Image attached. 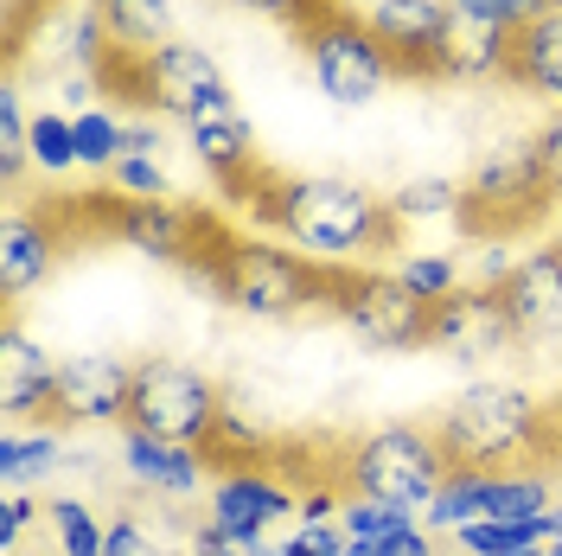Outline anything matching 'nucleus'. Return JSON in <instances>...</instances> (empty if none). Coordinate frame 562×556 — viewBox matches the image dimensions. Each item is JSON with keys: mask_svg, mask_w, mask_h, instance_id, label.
Listing matches in <instances>:
<instances>
[{"mask_svg": "<svg viewBox=\"0 0 562 556\" xmlns=\"http://www.w3.org/2000/svg\"><path fill=\"white\" fill-rule=\"evenodd\" d=\"M122 467H128V480H135L140 492H160V499H192L211 474L205 448L154 442V435H135V429H128V442H122Z\"/></svg>", "mask_w": 562, "mask_h": 556, "instance_id": "obj_19", "label": "nucleus"}, {"mask_svg": "<svg viewBox=\"0 0 562 556\" xmlns=\"http://www.w3.org/2000/svg\"><path fill=\"white\" fill-rule=\"evenodd\" d=\"M58 460H65V454H58V429H45V422H38V429L7 422V435H0V487H7V492L45 480Z\"/></svg>", "mask_w": 562, "mask_h": 556, "instance_id": "obj_24", "label": "nucleus"}, {"mask_svg": "<svg viewBox=\"0 0 562 556\" xmlns=\"http://www.w3.org/2000/svg\"><path fill=\"white\" fill-rule=\"evenodd\" d=\"M518 90L530 97H550L562 109V0L550 13H537L525 33H512V70H505Z\"/></svg>", "mask_w": 562, "mask_h": 556, "instance_id": "obj_21", "label": "nucleus"}, {"mask_svg": "<svg viewBox=\"0 0 562 556\" xmlns=\"http://www.w3.org/2000/svg\"><path fill=\"white\" fill-rule=\"evenodd\" d=\"M58 365H65V358H52V352L7 313V326H0V416L7 422H26V416L45 422L52 416Z\"/></svg>", "mask_w": 562, "mask_h": 556, "instance_id": "obj_16", "label": "nucleus"}, {"mask_svg": "<svg viewBox=\"0 0 562 556\" xmlns=\"http://www.w3.org/2000/svg\"><path fill=\"white\" fill-rule=\"evenodd\" d=\"M224 390L211 371L186 365V358H140L135 390H128V429L154 435V442H179V448H205L217 416H224Z\"/></svg>", "mask_w": 562, "mask_h": 556, "instance_id": "obj_5", "label": "nucleus"}, {"mask_svg": "<svg viewBox=\"0 0 562 556\" xmlns=\"http://www.w3.org/2000/svg\"><path fill=\"white\" fill-rule=\"evenodd\" d=\"M224 556H249V551H224Z\"/></svg>", "mask_w": 562, "mask_h": 556, "instance_id": "obj_45", "label": "nucleus"}, {"mask_svg": "<svg viewBox=\"0 0 562 556\" xmlns=\"http://www.w3.org/2000/svg\"><path fill=\"white\" fill-rule=\"evenodd\" d=\"M256 211H262V224H276L301 256L333 263V269L364 263V256L390 249V237H396V218H390L384 199H371L364 186H351V179H326V174H314V179L269 174Z\"/></svg>", "mask_w": 562, "mask_h": 556, "instance_id": "obj_1", "label": "nucleus"}, {"mask_svg": "<svg viewBox=\"0 0 562 556\" xmlns=\"http://www.w3.org/2000/svg\"><path fill=\"white\" fill-rule=\"evenodd\" d=\"M192 154H199V167L217 179V192H231V199H262L269 174H262V160H256V135H249L244 109L192 122Z\"/></svg>", "mask_w": 562, "mask_h": 556, "instance_id": "obj_18", "label": "nucleus"}, {"mask_svg": "<svg viewBox=\"0 0 562 556\" xmlns=\"http://www.w3.org/2000/svg\"><path fill=\"white\" fill-rule=\"evenodd\" d=\"M301 52H307L319 97L339 109H364L396 77V58L371 38V26L358 13H339V7H319L301 20Z\"/></svg>", "mask_w": 562, "mask_h": 556, "instance_id": "obj_7", "label": "nucleus"}, {"mask_svg": "<svg viewBox=\"0 0 562 556\" xmlns=\"http://www.w3.org/2000/svg\"><path fill=\"white\" fill-rule=\"evenodd\" d=\"M358 20H364L371 38L396 58V70L435 77V45H441L448 20H454V0H371Z\"/></svg>", "mask_w": 562, "mask_h": 556, "instance_id": "obj_14", "label": "nucleus"}, {"mask_svg": "<svg viewBox=\"0 0 562 556\" xmlns=\"http://www.w3.org/2000/svg\"><path fill=\"white\" fill-rule=\"evenodd\" d=\"M58 256H65L58 211H45V205L7 211V231H0V294H7V308H13L20 294H33L38 281L58 269Z\"/></svg>", "mask_w": 562, "mask_h": 556, "instance_id": "obj_17", "label": "nucleus"}, {"mask_svg": "<svg viewBox=\"0 0 562 556\" xmlns=\"http://www.w3.org/2000/svg\"><path fill=\"white\" fill-rule=\"evenodd\" d=\"M557 205L550 179H543V160H537V141H505L480 154V167L467 179V205H460V224L473 237H512L537 224L543 211Z\"/></svg>", "mask_w": 562, "mask_h": 556, "instance_id": "obj_8", "label": "nucleus"}, {"mask_svg": "<svg viewBox=\"0 0 562 556\" xmlns=\"http://www.w3.org/2000/svg\"><path fill=\"white\" fill-rule=\"evenodd\" d=\"M70 129H77V167H90V174H109L128 154V122L115 109H83V115H70Z\"/></svg>", "mask_w": 562, "mask_h": 556, "instance_id": "obj_28", "label": "nucleus"}, {"mask_svg": "<svg viewBox=\"0 0 562 556\" xmlns=\"http://www.w3.org/2000/svg\"><path fill=\"white\" fill-rule=\"evenodd\" d=\"M537 160H543V179H550V192H557V205H562V109L537 135Z\"/></svg>", "mask_w": 562, "mask_h": 556, "instance_id": "obj_37", "label": "nucleus"}, {"mask_svg": "<svg viewBox=\"0 0 562 556\" xmlns=\"http://www.w3.org/2000/svg\"><path fill=\"white\" fill-rule=\"evenodd\" d=\"M428 346L454 352V358H492V352L518 346L512 333V313H505V294L480 281V288H454L448 301H435V320H428Z\"/></svg>", "mask_w": 562, "mask_h": 556, "instance_id": "obj_13", "label": "nucleus"}, {"mask_svg": "<svg viewBox=\"0 0 562 556\" xmlns=\"http://www.w3.org/2000/svg\"><path fill=\"white\" fill-rule=\"evenodd\" d=\"M384 556H435V531L422 519H409L396 537H384Z\"/></svg>", "mask_w": 562, "mask_h": 556, "instance_id": "obj_38", "label": "nucleus"}, {"mask_svg": "<svg viewBox=\"0 0 562 556\" xmlns=\"http://www.w3.org/2000/svg\"><path fill=\"white\" fill-rule=\"evenodd\" d=\"M109 237H122L128 249L140 256H160V263H186L192 276L205 269V256L224 244V231H217V218L205 211H186L173 199H115L103 218Z\"/></svg>", "mask_w": 562, "mask_h": 556, "instance_id": "obj_10", "label": "nucleus"}, {"mask_svg": "<svg viewBox=\"0 0 562 556\" xmlns=\"http://www.w3.org/2000/svg\"><path fill=\"white\" fill-rule=\"evenodd\" d=\"M441 480H448V448H441L435 422H384L346 448V492L403 505L416 519L441 492Z\"/></svg>", "mask_w": 562, "mask_h": 556, "instance_id": "obj_4", "label": "nucleus"}, {"mask_svg": "<svg viewBox=\"0 0 562 556\" xmlns=\"http://www.w3.org/2000/svg\"><path fill=\"white\" fill-rule=\"evenodd\" d=\"M128 390H135V365L109 358V352H77L58 365V397H52V422L58 429H83V422H122L128 416Z\"/></svg>", "mask_w": 562, "mask_h": 556, "instance_id": "obj_12", "label": "nucleus"}, {"mask_svg": "<svg viewBox=\"0 0 562 556\" xmlns=\"http://www.w3.org/2000/svg\"><path fill=\"white\" fill-rule=\"evenodd\" d=\"M135 103L192 129V122H205V115H231L237 97H231V84H224V70H217V58H211L205 45L167 38L160 52L140 58V97Z\"/></svg>", "mask_w": 562, "mask_h": 556, "instance_id": "obj_9", "label": "nucleus"}, {"mask_svg": "<svg viewBox=\"0 0 562 556\" xmlns=\"http://www.w3.org/2000/svg\"><path fill=\"white\" fill-rule=\"evenodd\" d=\"M109 556H154V537H147V524L135 512L109 519Z\"/></svg>", "mask_w": 562, "mask_h": 556, "instance_id": "obj_36", "label": "nucleus"}, {"mask_svg": "<svg viewBox=\"0 0 562 556\" xmlns=\"http://www.w3.org/2000/svg\"><path fill=\"white\" fill-rule=\"evenodd\" d=\"M109 186H115V199H173V179L160 174L154 154H122L109 167Z\"/></svg>", "mask_w": 562, "mask_h": 556, "instance_id": "obj_31", "label": "nucleus"}, {"mask_svg": "<svg viewBox=\"0 0 562 556\" xmlns=\"http://www.w3.org/2000/svg\"><path fill=\"white\" fill-rule=\"evenodd\" d=\"M518 556H550V544H543V551H518Z\"/></svg>", "mask_w": 562, "mask_h": 556, "instance_id": "obj_43", "label": "nucleus"}, {"mask_svg": "<svg viewBox=\"0 0 562 556\" xmlns=\"http://www.w3.org/2000/svg\"><path fill=\"white\" fill-rule=\"evenodd\" d=\"M384 205L396 224H435V218H460L467 186H454V179H403Z\"/></svg>", "mask_w": 562, "mask_h": 556, "instance_id": "obj_26", "label": "nucleus"}, {"mask_svg": "<svg viewBox=\"0 0 562 556\" xmlns=\"http://www.w3.org/2000/svg\"><path fill=\"white\" fill-rule=\"evenodd\" d=\"M492 480H498V474H486V467H448V480L428 499L422 524H428L435 537H460L467 524L492 519Z\"/></svg>", "mask_w": 562, "mask_h": 556, "instance_id": "obj_23", "label": "nucleus"}, {"mask_svg": "<svg viewBox=\"0 0 562 556\" xmlns=\"http://www.w3.org/2000/svg\"><path fill=\"white\" fill-rule=\"evenodd\" d=\"M294 505H301L294 487L276 480L269 467H231V474L211 480V524H217V537L231 551H262L269 524L288 519Z\"/></svg>", "mask_w": 562, "mask_h": 556, "instance_id": "obj_11", "label": "nucleus"}, {"mask_svg": "<svg viewBox=\"0 0 562 556\" xmlns=\"http://www.w3.org/2000/svg\"><path fill=\"white\" fill-rule=\"evenodd\" d=\"M498 294H505V313H512L518 346L557 340V333H562V244L518 256V263H512V276L498 281Z\"/></svg>", "mask_w": 562, "mask_h": 556, "instance_id": "obj_15", "label": "nucleus"}, {"mask_svg": "<svg viewBox=\"0 0 562 556\" xmlns=\"http://www.w3.org/2000/svg\"><path fill=\"white\" fill-rule=\"evenodd\" d=\"M403 288H416L422 301H448L460 288V269H454V256H403Z\"/></svg>", "mask_w": 562, "mask_h": 556, "instance_id": "obj_32", "label": "nucleus"}, {"mask_svg": "<svg viewBox=\"0 0 562 556\" xmlns=\"http://www.w3.org/2000/svg\"><path fill=\"white\" fill-rule=\"evenodd\" d=\"M97 13H103V26H109V52L147 58V52H160L173 38L179 0H97Z\"/></svg>", "mask_w": 562, "mask_h": 556, "instance_id": "obj_22", "label": "nucleus"}, {"mask_svg": "<svg viewBox=\"0 0 562 556\" xmlns=\"http://www.w3.org/2000/svg\"><path fill=\"white\" fill-rule=\"evenodd\" d=\"M435 435L448 448V467H530V454L543 448V403L525 383L480 378L448 397V410L435 416Z\"/></svg>", "mask_w": 562, "mask_h": 556, "instance_id": "obj_2", "label": "nucleus"}, {"mask_svg": "<svg viewBox=\"0 0 562 556\" xmlns=\"http://www.w3.org/2000/svg\"><path fill=\"white\" fill-rule=\"evenodd\" d=\"M33 167L45 179H58L77 167V129H70L65 109H38L33 115Z\"/></svg>", "mask_w": 562, "mask_h": 556, "instance_id": "obj_29", "label": "nucleus"}, {"mask_svg": "<svg viewBox=\"0 0 562 556\" xmlns=\"http://www.w3.org/2000/svg\"><path fill=\"white\" fill-rule=\"evenodd\" d=\"M557 0H454V13L467 20H486V26H505V33H525L537 13H550Z\"/></svg>", "mask_w": 562, "mask_h": 556, "instance_id": "obj_33", "label": "nucleus"}, {"mask_svg": "<svg viewBox=\"0 0 562 556\" xmlns=\"http://www.w3.org/2000/svg\"><path fill=\"white\" fill-rule=\"evenodd\" d=\"M38 512H45V505L26 499V492H7V499H0V556H20V544H26V531H33Z\"/></svg>", "mask_w": 562, "mask_h": 556, "instance_id": "obj_34", "label": "nucleus"}, {"mask_svg": "<svg viewBox=\"0 0 562 556\" xmlns=\"http://www.w3.org/2000/svg\"><path fill=\"white\" fill-rule=\"evenodd\" d=\"M237 7H249V13H276V20H307V13H319V0H237Z\"/></svg>", "mask_w": 562, "mask_h": 556, "instance_id": "obj_39", "label": "nucleus"}, {"mask_svg": "<svg viewBox=\"0 0 562 556\" xmlns=\"http://www.w3.org/2000/svg\"><path fill=\"white\" fill-rule=\"evenodd\" d=\"M326 308L346 320L371 352H422L428 346V320L435 301H422L416 288H403L396 269H326Z\"/></svg>", "mask_w": 562, "mask_h": 556, "instance_id": "obj_6", "label": "nucleus"}, {"mask_svg": "<svg viewBox=\"0 0 562 556\" xmlns=\"http://www.w3.org/2000/svg\"><path fill=\"white\" fill-rule=\"evenodd\" d=\"M512 70V33L505 26H486V20H467L454 13L448 33L435 45V77H460V84H486V77H505Z\"/></svg>", "mask_w": 562, "mask_h": 556, "instance_id": "obj_20", "label": "nucleus"}, {"mask_svg": "<svg viewBox=\"0 0 562 556\" xmlns=\"http://www.w3.org/2000/svg\"><path fill=\"white\" fill-rule=\"evenodd\" d=\"M346 524L333 519V524H294V537L281 544L288 556H346Z\"/></svg>", "mask_w": 562, "mask_h": 556, "instance_id": "obj_35", "label": "nucleus"}, {"mask_svg": "<svg viewBox=\"0 0 562 556\" xmlns=\"http://www.w3.org/2000/svg\"><path fill=\"white\" fill-rule=\"evenodd\" d=\"M346 556H384V544H358V537H351V544H346Z\"/></svg>", "mask_w": 562, "mask_h": 556, "instance_id": "obj_42", "label": "nucleus"}, {"mask_svg": "<svg viewBox=\"0 0 562 556\" xmlns=\"http://www.w3.org/2000/svg\"><path fill=\"white\" fill-rule=\"evenodd\" d=\"M20 556H26V551H20Z\"/></svg>", "mask_w": 562, "mask_h": 556, "instance_id": "obj_46", "label": "nucleus"}, {"mask_svg": "<svg viewBox=\"0 0 562 556\" xmlns=\"http://www.w3.org/2000/svg\"><path fill=\"white\" fill-rule=\"evenodd\" d=\"M154 147H160V122L135 115V122H128V154H154Z\"/></svg>", "mask_w": 562, "mask_h": 556, "instance_id": "obj_40", "label": "nucleus"}, {"mask_svg": "<svg viewBox=\"0 0 562 556\" xmlns=\"http://www.w3.org/2000/svg\"><path fill=\"white\" fill-rule=\"evenodd\" d=\"M557 499H550V467H505L492 480V519L505 524H525V519H543Z\"/></svg>", "mask_w": 562, "mask_h": 556, "instance_id": "obj_25", "label": "nucleus"}, {"mask_svg": "<svg viewBox=\"0 0 562 556\" xmlns=\"http://www.w3.org/2000/svg\"><path fill=\"white\" fill-rule=\"evenodd\" d=\"M326 269L301 249H281L269 237H244V231H224V244L205 256L199 276L249 320H288V313L326 308Z\"/></svg>", "mask_w": 562, "mask_h": 556, "instance_id": "obj_3", "label": "nucleus"}, {"mask_svg": "<svg viewBox=\"0 0 562 556\" xmlns=\"http://www.w3.org/2000/svg\"><path fill=\"white\" fill-rule=\"evenodd\" d=\"M550 556H562V544H550Z\"/></svg>", "mask_w": 562, "mask_h": 556, "instance_id": "obj_44", "label": "nucleus"}, {"mask_svg": "<svg viewBox=\"0 0 562 556\" xmlns=\"http://www.w3.org/2000/svg\"><path fill=\"white\" fill-rule=\"evenodd\" d=\"M409 519H416V512L384 505V499H364V492H346V505H339V524H346V537H358V544H384V537H396Z\"/></svg>", "mask_w": 562, "mask_h": 556, "instance_id": "obj_30", "label": "nucleus"}, {"mask_svg": "<svg viewBox=\"0 0 562 556\" xmlns=\"http://www.w3.org/2000/svg\"><path fill=\"white\" fill-rule=\"evenodd\" d=\"M543 524H550V544H562V505H550V512H543Z\"/></svg>", "mask_w": 562, "mask_h": 556, "instance_id": "obj_41", "label": "nucleus"}, {"mask_svg": "<svg viewBox=\"0 0 562 556\" xmlns=\"http://www.w3.org/2000/svg\"><path fill=\"white\" fill-rule=\"evenodd\" d=\"M45 519H52V537H58V556H109V524H97V512L83 499H45Z\"/></svg>", "mask_w": 562, "mask_h": 556, "instance_id": "obj_27", "label": "nucleus"}]
</instances>
